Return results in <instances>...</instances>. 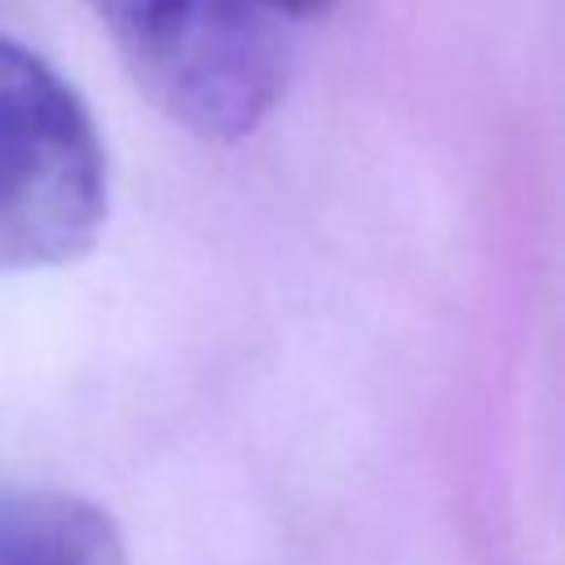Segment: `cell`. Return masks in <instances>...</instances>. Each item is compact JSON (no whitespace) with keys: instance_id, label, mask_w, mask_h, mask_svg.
I'll use <instances>...</instances> for the list:
<instances>
[{"instance_id":"6da1fadb","label":"cell","mask_w":565,"mask_h":565,"mask_svg":"<svg viewBox=\"0 0 565 565\" xmlns=\"http://www.w3.org/2000/svg\"><path fill=\"white\" fill-rule=\"evenodd\" d=\"M110 212L106 146L79 93L0 35V274L84 256Z\"/></svg>"},{"instance_id":"7a4b0ae2","label":"cell","mask_w":565,"mask_h":565,"mask_svg":"<svg viewBox=\"0 0 565 565\" xmlns=\"http://www.w3.org/2000/svg\"><path fill=\"white\" fill-rule=\"evenodd\" d=\"M137 88L185 132L238 141L282 93V40L256 0H88Z\"/></svg>"},{"instance_id":"3957f363","label":"cell","mask_w":565,"mask_h":565,"mask_svg":"<svg viewBox=\"0 0 565 565\" xmlns=\"http://www.w3.org/2000/svg\"><path fill=\"white\" fill-rule=\"evenodd\" d=\"M0 565H128V543L84 494L0 490Z\"/></svg>"},{"instance_id":"277c9868","label":"cell","mask_w":565,"mask_h":565,"mask_svg":"<svg viewBox=\"0 0 565 565\" xmlns=\"http://www.w3.org/2000/svg\"><path fill=\"white\" fill-rule=\"evenodd\" d=\"M260 9H269L274 18H318L331 9V0H256Z\"/></svg>"}]
</instances>
